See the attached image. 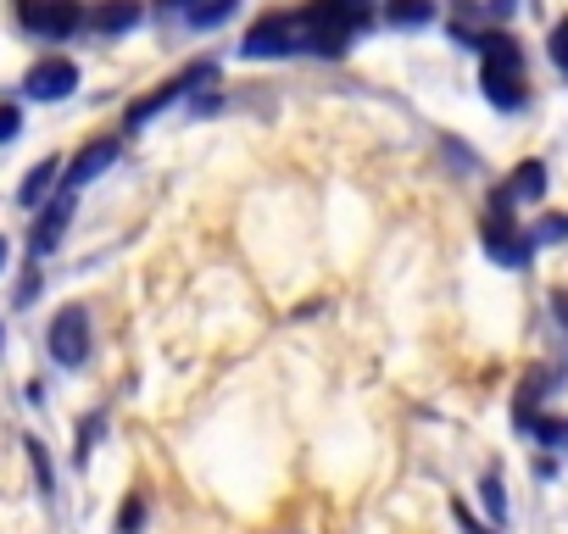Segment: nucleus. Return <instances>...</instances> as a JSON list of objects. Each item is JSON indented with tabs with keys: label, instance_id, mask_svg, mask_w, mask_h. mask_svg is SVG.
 Instances as JSON below:
<instances>
[{
	"label": "nucleus",
	"instance_id": "nucleus-1",
	"mask_svg": "<svg viewBox=\"0 0 568 534\" xmlns=\"http://www.w3.org/2000/svg\"><path fill=\"white\" fill-rule=\"evenodd\" d=\"M363 23H368V0H313L302 12V51L346 57V45Z\"/></svg>",
	"mask_w": 568,
	"mask_h": 534
},
{
	"label": "nucleus",
	"instance_id": "nucleus-2",
	"mask_svg": "<svg viewBox=\"0 0 568 534\" xmlns=\"http://www.w3.org/2000/svg\"><path fill=\"white\" fill-rule=\"evenodd\" d=\"M474 51H479V62H485L479 90L490 95V106L518 112V106H524V51H518L507 34H479Z\"/></svg>",
	"mask_w": 568,
	"mask_h": 534
},
{
	"label": "nucleus",
	"instance_id": "nucleus-3",
	"mask_svg": "<svg viewBox=\"0 0 568 534\" xmlns=\"http://www.w3.org/2000/svg\"><path fill=\"white\" fill-rule=\"evenodd\" d=\"M201 84H217V62H190V68H184L179 79H168L156 95H145L140 106H129V134H134V129H145L156 112H168L173 101H184V95H190V90H201Z\"/></svg>",
	"mask_w": 568,
	"mask_h": 534
},
{
	"label": "nucleus",
	"instance_id": "nucleus-4",
	"mask_svg": "<svg viewBox=\"0 0 568 534\" xmlns=\"http://www.w3.org/2000/svg\"><path fill=\"white\" fill-rule=\"evenodd\" d=\"M479 245H485V256H490L496 267H524V261L535 256V234H524L507 212H490V217L479 223Z\"/></svg>",
	"mask_w": 568,
	"mask_h": 534
},
{
	"label": "nucleus",
	"instance_id": "nucleus-5",
	"mask_svg": "<svg viewBox=\"0 0 568 534\" xmlns=\"http://www.w3.org/2000/svg\"><path fill=\"white\" fill-rule=\"evenodd\" d=\"M18 23L40 40H68L73 29H84V12H79V0H23Z\"/></svg>",
	"mask_w": 568,
	"mask_h": 534
},
{
	"label": "nucleus",
	"instance_id": "nucleus-6",
	"mask_svg": "<svg viewBox=\"0 0 568 534\" xmlns=\"http://www.w3.org/2000/svg\"><path fill=\"white\" fill-rule=\"evenodd\" d=\"M51 357H57V368H84V357H90V312L84 307H62L51 318Z\"/></svg>",
	"mask_w": 568,
	"mask_h": 534
},
{
	"label": "nucleus",
	"instance_id": "nucleus-7",
	"mask_svg": "<svg viewBox=\"0 0 568 534\" xmlns=\"http://www.w3.org/2000/svg\"><path fill=\"white\" fill-rule=\"evenodd\" d=\"M291 51H302V18H262V23L245 34V45H240V57H245V62H262V57H291Z\"/></svg>",
	"mask_w": 568,
	"mask_h": 534
},
{
	"label": "nucleus",
	"instance_id": "nucleus-8",
	"mask_svg": "<svg viewBox=\"0 0 568 534\" xmlns=\"http://www.w3.org/2000/svg\"><path fill=\"white\" fill-rule=\"evenodd\" d=\"M23 90H29V101H68V95L79 90V68H73L68 57H45V62L29 68Z\"/></svg>",
	"mask_w": 568,
	"mask_h": 534
},
{
	"label": "nucleus",
	"instance_id": "nucleus-9",
	"mask_svg": "<svg viewBox=\"0 0 568 534\" xmlns=\"http://www.w3.org/2000/svg\"><path fill=\"white\" fill-rule=\"evenodd\" d=\"M68 223H73V189H62L45 212H40V223H34V234H29V245H34V256H51L57 245H62V234H68Z\"/></svg>",
	"mask_w": 568,
	"mask_h": 534
},
{
	"label": "nucleus",
	"instance_id": "nucleus-10",
	"mask_svg": "<svg viewBox=\"0 0 568 534\" xmlns=\"http://www.w3.org/2000/svg\"><path fill=\"white\" fill-rule=\"evenodd\" d=\"M118 151H123L118 140H95V145H84V151L68 162V189H84V184H95V178H101V173L118 162Z\"/></svg>",
	"mask_w": 568,
	"mask_h": 534
},
{
	"label": "nucleus",
	"instance_id": "nucleus-11",
	"mask_svg": "<svg viewBox=\"0 0 568 534\" xmlns=\"http://www.w3.org/2000/svg\"><path fill=\"white\" fill-rule=\"evenodd\" d=\"M140 18H145L140 0H101L84 23H90L95 34H129V29H140Z\"/></svg>",
	"mask_w": 568,
	"mask_h": 534
},
{
	"label": "nucleus",
	"instance_id": "nucleus-12",
	"mask_svg": "<svg viewBox=\"0 0 568 534\" xmlns=\"http://www.w3.org/2000/svg\"><path fill=\"white\" fill-rule=\"evenodd\" d=\"M57 173H62V162L57 156H45L29 178H23V189H18V206H40L45 195H51V184H57Z\"/></svg>",
	"mask_w": 568,
	"mask_h": 534
},
{
	"label": "nucleus",
	"instance_id": "nucleus-13",
	"mask_svg": "<svg viewBox=\"0 0 568 534\" xmlns=\"http://www.w3.org/2000/svg\"><path fill=\"white\" fill-rule=\"evenodd\" d=\"M507 195H513V201H540V195H546V162H518Z\"/></svg>",
	"mask_w": 568,
	"mask_h": 534
},
{
	"label": "nucleus",
	"instance_id": "nucleus-14",
	"mask_svg": "<svg viewBox=\"0 0 568 534\" xmlns=\"http://www.w3.org/2000/svg\"><path fill=\"white\" fill-rule=\"evenodd\" d=\"M385 18H390V29H424V23H435V7L429 0H390Z\"/></svg>",
	"mask_w": 568,
	"mask_h": 534
},
{
	"label": "nucleus",
	"instance_id": "nucleus-15",
	"mask_svg": "<svg viewBox=\"0 0 568 534\" xmlns=\"http://www.w3.org/2000/svg\"><path fill=\"white\" fill-rule=\"evenodd\" d=\"M229 12H234V0H190V7H184L190 29H217Z\"/></svg>",
	"mask_w": 568,
	"mask_h": 534
},
{
	"label": "nucleus",
	"instance_id": "nucleus-16",
	"mask_svg": "<svg viewBox=\"0 0 568 534\" xmlns=\"http://www.w3.org/2000/svg\"><path fill=\"white\" fill-rule=\"evenodd\" d=\"M479 495H485V512H490V523L501 528V523H507V495H501V473H485V479H479Z\"/></svg>",
	"mask_w": 568,
	"mask_h": 534
},
{
	"label": "nucleus",
	"instance_id": "nucleus-17",
	"mask_svg": "<svg viewBox=\"0 0 568 534\" xmlns=\"http://www.w3.org/2000/svg\"><path fill=\"white\" fill-rule=\"evenodd\" d=\"M529 429H535V440H540V445H551V451H568V418H535Z\"/></svg>",
	"mask_w": 568,
	"mask_h": 534
},
{
	"label": "nucleus",
	"instance_id": "nucleus-18",
	"mask_svg": "<svg viewBox=\"0 0 568 534\" xmlns=\"http://www.w3.org/2000/svg\"><path fill=\"white\" fill-rule=\"evenodd\" d=\"M23 445H29V462H34V479H40V490L51 495V490H57V479H51V456H45V445H40V440H23Z\"/></svg>",
	"mask_w": 568,
	"mask_h": 534
},
{
	"label": "nucleus",
	"instance_id": "nucleus-19",
	"mask_svg": "<svg viewBox=\"0 0 568 534\" xmlns=\"http://www.w3.org/2000/svg\"><path fill=\"white\" fill-rule=\"evenodd\" d=\"M546 51H551V62H557V73L568 79V18L551 29V40H546Z\"/></svg>",
	"mask_w": 568,
	"mask_h": 534
},
{
	"label": "nucleus",
	"instance_id": "nucleus-20",
	"mask_svg": "<svg viewBox=\"0 0 568 534\" xmlns=\"http://www.w3.org/2000/svg\"><path fill=\"white\" fill-rule=\"evenodd\" d=\"M18 134H23V112L12 101H0V145H12Z\"/></svg>",
	"mask_w": 568,
	"mask_h": 534
},
{
	"label": "nucleus",
	"instance_id": "nucleus-21",
	"mask_svg": "<svg viewBox=\"0 0 568 534\" xmlns=\"http://www.w3.org/2000/svg\"><path fill=\"white\" fill-rule=\"evenodd\" d=\"M140 523H145V501L134 495V501H123V512H118V528H123V534H140Z\"/></svg>",
	"mask_w": 568,
	"mask_h": 534
},
{
	"label": "nucleus",
	"instance_id": "nucleus-22",
	"mask_svg": "<svg viewBox=\"0 0 568 534\" xmlns=\"http://www.w3.org/2000/svg\"><path fill=\"white\" fill-rule=\"evenodd\" d=\"M551 239H568V217H546V223H540L535 245H551Z\"/></svg>",
	"mask_w": 568,
	"mask_h": 534
},
{
	"label": "nucleus",
	"instance_id": "nucleus-23",
	"mask_svg": "<svg viewBox=\"0 0 568 534\" xmlns=\"http://www.w3.org/2000/svg\"><path fill=\"white\" fill-rule=\"evenodd\" d=\"M452 517H457V528H463V534H496V523H490V528H485V523H474V512H468V506H452Z\"/></svg>",
	"mask_w": 568,
	"mask_h": 534
},
{
	"label": "nucleus",
	"instance_id": "nucleus-24",
	"mask_svg": "<svg viewBox=\"0 0 568 534\" xmlns=\"http://www.w3.org/2000/svg\"><path fill=\"white\" fill-rule=\"evenodd\" d=\"M490 12H496V18H507V12H513V0H490Z\"/></svg>",
	"mask_w": 568,
	"mask_h": 534
},
{
	"label": "nucleus",
	"instance_id": "nucleus-25",
	"mask_svg": "<svg viewBox=\"0 0 568 534\" xmlns=\"http://www.w3.org/2000/svg\"><path fill=\"white\" fill-rule=\"evenodd\" d=\"M0 267H7V239H0Z\"/></svg>",
	"mask_w": 568,
	"mask_h": 534
}]
</instances>
